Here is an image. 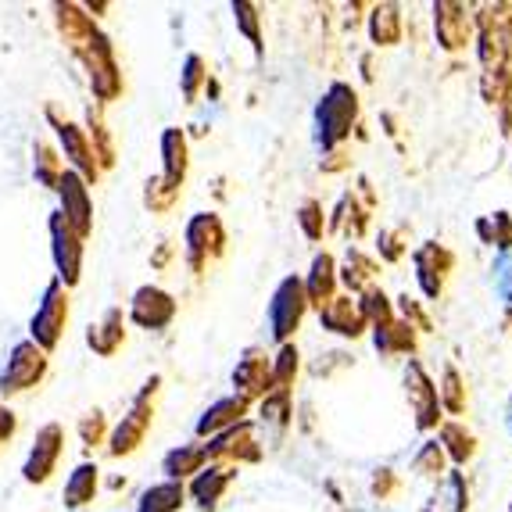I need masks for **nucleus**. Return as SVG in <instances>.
Returning a JSON list of instances; mask_svg holds the SVG:
<instances>
[{"label": "nucleus", "mask_w": 512, "mask_h": 512, "mask_svg": "<svg viewBox=\"0 0 512 512\" xmlns=\"http://www.w3.org/2000/svg\"><path fill=\"white\" fill-rule=\"evenodd\" d=\"M355 122H359V94H355L348 83H333L316 108L319 144H323L326 151H333L337 144L348 140Z\"/></svg>", "instance_id": "1"}, {"label": "nucleus", "mask_w": 512, "mask_h": 512, "mask_svg": "<svg viewBox=\"0 0 512 512\" xmlns=\"http://www.w3.org/2000/svg\"><path fill=\"white\" fill-rule=\"evenodd\" d=\"M162 387V376H151L144 384V391L133 398V409L122 416V423L108 434V452L115 455V459H122V455H133L144 444L147 430H151L154 423V409H151V394Z\"/></svg>", "instance_id": "2"}, {"label": "nucleus", "mask_w": 512, "mask_h": 512, "mask_svg": "<svg viewBox=\"0 0 512 512\" xmlns=\"http://www.w3.org/2000/svg\"><path fill=\"white\" fill-rule=\"evenodd\" d=\"M305 312H308V298L301 276H283L273 301H269V330H273L276 341L291 344V333H298Z\"/></svg>", "instance_id": "3"}, {"label": "nucleus", "mask_w": 512, "mask_h": 512, "mask_svg": "<svg viewBox=\"0 0 512 512\" xmlns=\"http://www.w3.org/2000/svg\"><path fill=\"white\" fill-rule=\"evenodd\" d=\"M65 323H69V291H65V283L51 280L47 283V291H43V301L36 308L33 316V344L40 351H54L61 341V333H65Z\"/></svg>", "instance_id": "4"}, {"label": "nucleus", "mask_w": 512, "mask_h": 512, "mask_svg": "<svg viewBox=\"0 0 512 512\" xmlns=\"http://www.w3.org/2000/svg\"><path fill=\"white\" fill-rule=\"evenodd\" d=\"M258 459H262V444H258L255 427H251L248 419L230 430H222V434H215L205 444V462H215V466H237L240 470V462H258Z\"/></svg>", "instance_id": "5"}, {"label": "nucleus", "mask_w": 512, "mask_h": 512, "mask_svg": "<svg viewBox=\"0 0 512 512\" xmlns=\"http://www.w3.org/2000/svg\"><path fill=\"white\" fill-rule=\"evenodd\" d=\"M51 362H47V351H40L33 341H22L11 348L8 369L0 373V394H22L29 387L43 384Z\"/></svg>", "instance_id": "6"}, {"label": "nucleus", "mask_w": 512, "mask_h": 512, "mask_svg": "<svg viewBox=\"0 0 512 512\" xmlns=\"http://www.w3.org/2000/svg\"><path fill=\"white\" fill-rule=\"evenodd\" d=\"M226 251V230H222V219L212 212H201L187 222V262L194 273H205L208 262Z\"/></svg>", "instance_id": "7"}, {"label": "nucleus", "mask_w": 512, "mask_h": 512, "mask_svg": "<svg viewBox=\"0 0 512 512\" xmlns=\"http://www.w3.org/2000/svg\"><path fill=\"white\" fill-rule=\"evenodd\" d=\"M405 394H409V409L416 416V430H434L441 423V402H437V384L430 380V373L423 369V362L409 359L405 369Z\"/></svg>", "instance_id": "8"}, {"label": "nucleus", "mask_w": 512, "mask_h": 512, "mask_svg": "<svg viewBox=\"0 0 512 512\" xmlns=\"http://www.w3.org/2000/svg\"><path fill=\"white\" fill-rule=\"evenodd\" d=\"M90 65V83H94V94L101 101H111V97L122 94V72L115 65V51H111V43L104 33H94L86 40V47L79 51Z\"/></svg>", "instance_id": "9"}, {"label": "nucleus", "mask_w": 512, "mask_h": 512, "mask_svg": "<svg viewBox=\"0 0 512 512\" xmlns=\"http://www.w3.org/2000/svg\"><path fill=\"white\" fill-rule=\"evenodd\" d=\"M416 280H419V291L427 294V298H441L444 294V283L448 276L455 273V251L437 244V240H427V244H419L416 248Z\"/></svg>", "instance_id": "10"}, {"label": "nucleus", "mask_w": 512, "mask_h": 512, "mask_svg": "<svg viewBox=\"0 0 512 512\" xmlns=\"http://www.w3.org/2000/svg\"><path fill=\"white\" fill-rule=\"evenodd\" d=\"M51 240H54V265H58V280L65 283V291L76 287L79 273H83V237L72 230L65 215H51Z\"/></svg>", "instance_id": "11"}, {"label": "nucleus", "mask_w": 512, "mask_h": 512, "mask_svg": "<svg viewBox=\"0 0 512 512\" xmlns=\"http://www.w3.org/2000/svg\"><path fill=\"white\" fill-rule=\"evenodd\" d=\"M58 194H61V215L69 222L79 237H90L94 230V205H90V190H86V180L76 169H65L58 180Z\"/></svg>", "instance_id": "12"}, {"label": "nucleus", "mask_w": 512, "mask_h": 512, "mask_svg": "<svg viewBox=\"0 0 512 512\" xmlns=\"http://www.w3.org/2000/svg\"><path fill=\"white\" fill-rule=\"evenodd\" d=\"M434 33L444 51L455 54L473 43V11L455 0H437L434 4Z\"/></svg>", "instance_id": "13"}, {"label": "nucleus", "mask_w": 512, "mask_h": 512, "mask_svg": "<svg viewBox=\"0 0 512 512\" xmlns=\"http://www.w3.org/2000/svg\"><path fill=\"white\" fill-rule=\"evenodd\" d=\"M233 387H237V398H244V402L265 398L273 391V359L262 348H248L237 369H233Z\"/></svg>", "instance_id": "14"}, {"label": "nucleus", "mask_w": 512, "mask_h": 512, "mask_svg": "<svg viewBox=\"0 0 512 512\" xmlns=\"http://www.w3.org/2000/svg\"><path fill=\"white\" fill-rule=\"evenodd\" d=\"M61 452H65V430H61L58 423H47V427L36 434L33 452H29L26 470H22L29 484H47L51 473H54V466H58Z\"/></svg>", "instance_id": "15"}, {"label": "nucleus", "mask_w": 512, "mask_h": 512, "mask_svg": "<svg viewBox=\"0 0 512 512\" xmlns=\"http://www.w3.org/2000/svg\"><path fill=\"white\" fill-rule=\"evenodd\" d=\"M47 119H51L54 129H58L61 147H65V158L76 165L79 176H83V180H97V176H101V169H97L94 147H90V140H86L83 129H79L76 122H69V119H58V111H54V108H47Z\"/></svg>", "instance_id": "16"}, {"label": "nucleus", "mask_w": 512, "mask_h": 512, "mask_svg": "<svg viewBox=\"0 0 512 512\" xmlns=\"http://www.w3.org/2000/svg\"><path fill=\"white\" fill-rule=\"evenodd\" d=\"M129 319L144 330H165L176 319V301L162 287H140L133 294V305H129Z\"/></svg>", "instance_id": "17"}, {"label": "nucleus", "mask_w": 512, "mask_h": 512, "mask_svg": "<svg viewBox=\"0 0 512 512\" xmlns=\"http://www.w3.org/2000/svg\"><path fill=\"white\" fill-rule=\"evenodd\" d=\"M369 215H373V190H369V180L359 183V190H348L341 197V205L333 212V230L337 233H348V237L359 240L369 226Z\"/></svg>", "instance_id": "18"}, {"label": "nucleus", "mask_w": 512, "mask_h": 512, "mask_svg": "<svg viewBox=\"0 0 512 512\" xmlns=\"http://www.w3.org/2000/svg\"><path fill=\"white\" fill-rule=\"evenodd\" d=\"M233 480H237V466H215V462H208L205 470L190 480V498H194L201 512H215Z\"/></svg>", "instance_id": "19"}, {"label": "nucleus", "mask_w": 512, "mask_h": 512, "mask_svg": "<svg viewBox=\"0 0 512 512\" xmlns=\"http://www.w3.org/2000/svg\"><path fill=\"white\" fill-rule=\"evenodd\" d=\"M319 323L326 326L330 333H337V337H362V333L369 330L366 316H362V308H359V298H333L326 308H319Z\"/></svg>", "instance_id": "20"}, {"label": "nucleus", "mask_w": 512, "mask_h": 512, "mask_svg": "<svg viewBox=\"0 0 512 512\" xmlns=\"http://www.w3.org/2000/svg\"><path fill=\"white\" fill-rule=\"evenodd\" d=\"M305 298H308V308H326L333 298H337V262H333V255H316L312 258V269H308L305 280Z\"/></svg>", "instance_id": "21"}, {"label": "nucleus", "mask_w": 512, "mask_h": 512, "mask_svg": "<svg viewBox=\"0 0 512 512\" xmlns=\"http://www.w3.org/2000/svg\"><path fill=\"white\" fill-rule=\"evenodd\" d=\"M251 402H244V398H219V402L212 405V409H205V416L197 419V437H215L222 434V430L237 427V423H244V416H248Z\"/></svg>", "instance_id": "22"}, {"label": "nucleus", "mask_w": 512, "mask_h": 512, "mask_svg": "<svg viewBox=\"0 0 512 512\" xmlns=\"http://www.w3.org/2000/svg\"><path fill=\"white\" fill-rule=\"evenodd\" d=\"M376 276H380L376 258H369L362 248H351L341 265V273H337V283H344L351 294H366L369 287H376Z\"/></svg>", "instance_id": "23"}, {"label": "nucleus", "mask_w": 512, "mask_h": 512, "mask_svg": "<svg viewBox=\"0 0 512 512\" xmlns=\"http://www.w3.org/2000/svg\"><path fill=\"white\" fill-rule=\"evenodd\" d=\"M373 344L380 355H416L419 333L412 330L409 323H402V319L394 316L391 323L373 326Z\"/></svg>", "instance_id": "24"}, {"label": "nucleus", "mask_w": 512, "mask_h": 512, "mask_svg": "<svg viewBox=\"0 0 512 512\" xmlns=\"http://www.w3.org/2000/svg\"><path fill=\"white\" fill-rule=\"evenodd\" d=\"M162 162H165L162 180H169L172 187H183V180H187V165H190V151H187L183 129H165L162 133Z\"/></svg>", "instance_id": "25"}, {"label": "nucleus", "mask_w": 512, "mask_h": 512, "mask_svg": "<svg viewBox=\"0 0 512 512\" xmlns=\"http://www.w3.org/2000/svg\"><path fill=\"white\" fill-rule=\"evenodd\" d=\"M122 341H126V330H122V308H108L104 312V319L97 326H90V333H86V344L97 351V355H115V351L122 348Z\"/></svg>", "instance_id": "26"}, {"label": "nucleus", "mask_w": 512, "mask_h": 512, "mask_svg": "<svg viewBox=\"0 0 512 512\" xmlns=\"http://www.w3.org/2000/svg\"><path fill=\"white\" fill-rule=\"evenodd\" d=\"M369 40L376 47L402 43V8L398 4H376L373 15H369Z\"/></svg>", "instance_id": "27"}, {"label": "nucleus", "mask_w": 512, "mask_h": 512, "mask_svg": "<svg viewBox=\"0 0 512 512\" xmlns=\"http://www.w3.org/2000/svg\"><path fill=\"white\" fill-rule=\"evenodd\" d=\"M162 470L165 477L180 480V484L183 477H197V473L205 470V444H180V448H172L162 459Z\"/></svg>", "instance_id": "28"}, {"label": "nucleus", "mask_w": 512, "mask_h": 512, "mask_svg": "<svg viewBox=\"0 0 512 512\" xmlns=\"http://www.w3.org/2000/svg\"><path fill=\"white\" fill-rule=\"evenodd\" d=\"M183 502H187V487L180 480H162L140 495L137 512H180Z\"/></svg>", "instance_id": "29"}, {"label": "nucleus", "mask_w": 512, "mask_h": 512, "mask_svg": "<svg viewBox=\"0 0 512 512\" xmlns=\"http://www.w3.org/2000/svg\"><path fill=\"white\" fill-rule=\"evenodd\" d=\"M97 466L94 462H79L76 473L69 477V484H65V505L69 509H83V505L94 502L97 495Z\"/></svg>", "instance_id": "30"}, {"label": "nucleus", "mask_w": 512, "mask_h": 512, "mask_svg": "<svg viewBox=\"0 0 512 512\" xmlns=\"http://www.w3.org/2000/svg\"><path fill=\"white\" fill-rule=\"evenodd\" d=\"M437 444H441L444 455H448L455 466H466V462L477 455V437L462 427V423H444V427H441V441H437Z\"/></svg>", "instance_id": "31"}, {"label": "nucleus", "mask_w": 512, "mask_h": 512, "mask_svg": "<svg viewBox=\"0 0 512 512\" xmlns=\"http://www.w3.org/2000/svg\"><path fill=\"white\" fill-rule=\"evenodd\" d=\"M470 505V491H466V477L462 473H448L444 477V495L434 498L430 505H423V512H466Z\"/></svg>", "instance_id": "32"}, {"label": "nucleus", "mask_w": 512, "mask_h": 512, "mask_svg": "<svg viewBox=\"0 0 512 512\" xmlns=\"http://www.w3.org/2000/svg\"><path fill=\"white\" fill-rule=\"evenodd\" d=\"M437 402H441V409H448L452 416H462L466 412V384H462V373L455 366H444L441 373V387H437Z\"/></svg>", "instance_id": "33"}, {"label": "nucleus", "mask_w": 512, "mask_h": 512, "mask_svg": "<svg viewBox=\"0 0 512 512\" xmlns=\"http://www.w3.org/2000/svg\"><path fill=\"white\" fill-rule=\"evenodd\" d=\"M33 172L43 187L58 190V180H61V172H65V165H61L58 151H54L47 140H36L33 144Z\"/></svg>", "instance_id": "34"}, {"label": "nucleus", "mask_w": 512, "mask_h": 512, "mask_svg": "<svg viewBox=\"0 0 512 512\" xmlns=\"http://www.w3.org/2000/svg\"><path fill=\"white\" fill-rule=\"evenodd\" d=\"M477 233L484 244H491V248L512 251V215L509 212H495V215H487V219H480Z\"/></svg>", "instance_id": "35"}, {"label": "nucleus", "mask_w": 512, "mask_h": 512, "mask_svg": "<svg viewBox=\"0 0 512 512\" xmlns=\"http://www.w3.org/2000/svg\"><path fill=\"white\" fill-rule=\"evenodd\" d=\"M298 369H301V355L294 344H280L273 359V387L276 391H291L294 380H298Z\"/></svg>", "instance_id": "36"}, {"label": "nucleus", "mask_w": 512, "mask_h": 512, "mask_svg": "<svg viewBox=\"0 0 512 512\" xmlns=\"http://www.w3.org/2000/svg\"><path fill=\"white\" fill-rule=\"evenodd\" d=\"M359 308H362V316H366L369 326H384L394 319V301L387 298L380 287H369L366 294H359Z\"/></svg>", "instance_id": "37"}, {"label": "nucleus", "mask_w": 512, "mask_h": 512, "mask_svg": "<svg viewBox=\"0 0 512 512\" xmlns=\"http://www.w3.org/2000/svg\"><path fill=\"white\" fill-rule=\"evenodd\" d=\"M291 405H294V394L291 391H269L262 398V405H258V409H262V419L265 423H273L276 430H283L287 427V423H291Z\"/></svg>", "instance_id": "38"}, {"label": "nucleus", "mask_w": 512, "mask_h": 512, "mask_svg": "<svg viewBox=\"0 0 512 512\" xmlns=\"http://www.w3.org/2000/svg\"><path fill=\"white\" fill-rule=\"evenodd\" d=\"M444 466H448V455H444V448L437 441H427L416 452V459H412V470H416L419 477H448Z\"/></svg>", "instance_id": "39"}, {"label": "nucleus", "mask_w": 512, "mask_h": 512, "mask_svg": "<svg viewBox=\"0 0 512 512\" xmlns=\"http://www.w3.org/2000/svg\"><path fill=\"white\" fill-rule=\"evenodd\" d=\"M180 190L183 187H172L169 180L154 176V180L147 183V190H144V201H147V208H151V212H169V208L180 201Z\"/></svg>", "instance_id": "40"}, {"label": "nucleus", "mask_w": 512, "mask_h": 512, "mask_svg": "<svg viewBox=\"0 0 512 512\" xmlns=\"http://www.w3.org/2000/svg\"><path fill=\"white\" fill-rule=\"evenodd\" d=\"M233 15H237L240 33H244L251 40L255 54H262V29H258V8H255V4H248V0H237V4H233Z\"/></svg>", "instance_id": "41"}, {"label": "nucleus", "mask_w": 512, "mask_h": 512, "mask_svg": "<svg viewBox=\"0 0 512 512\" xmlns=\"http://www.w3.org/2000/svg\"><path fill=\"white\" fill-rule=\"evenodd\" d=\"M405 248H409V226H391L380 233V258L384 262H402Z\"/></svg>", "instance_id": "42"}, {"label": "nucleus", "mask_w": 512, "mask_h": 512, "mask_svg": "<svg viewBox=\"0 0 512 512\" xmlns=\"http://www.w3.org/2000/svg\"><path fill=\"white\" fill-rule=\"evenodd\" d=\"M298 222H301V230H305L308 240H323L326 215H323V205H319V201H305V205L298 208Z\"/></svg>", "instance_id": "43"}, {"label": "nucleus", "mask_w": 512, "mask_h": 512, "mask_svg": "<svg viewBox=\"0 0 512 512\" xmlns=\"http://www.w3.org/2000/svg\"><path fill=\"white\" fill-rule=\"evenodd\" d=\"M398 312H402V323H409L416 333L434 330V323H430V316L423 312V305H419L416 298H409V294H402V298H398Z\"/></svg>", "instance_id": "44"}, {"label": "nucleus", "mask_w": 512, "mask_h": 512, "mask_svg": "<svg viewBox=\"0 0 512 512\" xmlns=\"http://www.w3.org/2000/svg\"><path fill=\"white\" fill-rule=\"evenodd\" d=\"M205 79H208V72H205V61H201V54H190L187 65H183V97H187V101H194Z\"/></svg>", "instance_id": "45"}, {"label": "nucleus", "mask_w": 512, "mask_h": 512, "mask_svg": "<svg viewBox=\"0 0 512 512\" xmlns=\"http://www.w3.org/2000/svg\"><path fill=\"white\" fill-rule=\"evenodd\" d=\"M79 437H83V444H104V437H108V423H104V412H86L83 419H79Z\"/></svg>", "instance_id": "46"}, {"label": "nucleus", "mask_w": 512, "mask_h": 512, "mask_svg": "<svg viewBox=\"0 0 512 512\" xmlns=\"http://www.w3.org/2000/svg\"><path fill=\"white\" fill-rule=\"evenodd\" d=\"M398 491H402V480H398V473H394V470H376V477H373V495L380 498V502L394 498Z\"/></svg>", "instance_id": "47"}, {"label": "nucleus", "mask_w": 512, "mask_h": 512, "mask_svg": "<svg viewBox=\"0 0 512 512\" xmlns=\"http://www.w3.org/2000/svg\"><path fill=\"white\" fill-rule=\"evenodd\" d=\"M11 434H15V412H11V409H0V444L8 441Z\"/></svg>", "instance_id": "48"}, {"label": "nucleus", "mask_w": 512, "mask_h": 512, "mask_svg": "<svg viewBox=\"0 0 512 512\" xmlns=\"http://www.w3.org/2000/svg\"><path fill=\"white\" fill-rule=\"evenodd\" d=\"M509 430H512V416H509Z\"/></svg>", "instance_id": "49"}]
</instances>
